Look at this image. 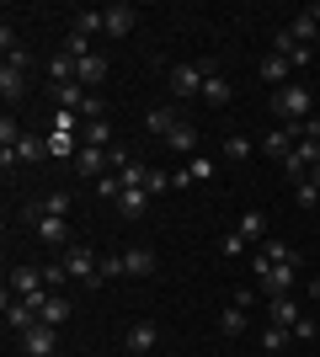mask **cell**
Segmentation results:
<instances>
[{
    "instance_id": "6da1fadb",
    "label": "cell",
    "mask_w": 320,
    "mask_h": 357,
    "mask_svg": "<svg viewBox=\"0 0 320 357\" xmlns=\"http://www.w3.org/2000/svg\"><path fill=\"white\" fill-rule=\"evenodd\" d=\"M59 261H64V272H70L75 283H86L91 294L107 283V278H102V261H96V251H91V245H80V240H75V245H70V251L59 256Z\"/></svg>"
},
{
    "instance_id": "7a4b0ae2",
    "label": "cell",
    "mask_w": 320,
    "mask_h": 357,
    "mask_svg": "<svg viewBox=\"0 0 320 357\" xmlns=\"http://www.w3.org/2000/svg\"><path fill=\"white\" fill-rule=\"evenodd\" d=\"M257 294L261 298H283V294H294V283H299V267H277V261H261L257 256Z\"/></svg>"
},
{
    "instance_id": "3957f363",
    "label": "cell",
    "mask_w": 320,
    "mask_h": 357,
    "mask_svg": "<svg viewBox=\"0 0 320 357\" xmlns=\"http://www.w3.org/2000/svg\"><path fill=\"white\" fill-rule=\"evenodd\" d=\"M283 123H310V86H299V80H289L283 91H273V102H267Z\"/></svg>"
},
{
    "instance_id": "277c9868",
    "label": "cell",
    "mask_w": 320,
    "mask_h": 357,
    "mask_svg": "<svg viewBox=\"0 0 320 357\" xmlns=\"http://www.w3.org/2000/svg\"><path fill=\"white\" fill-rule=\"evenodd\" d=\"M32 235H38V245H54V251H70L75 245V235H70V219H59V213H32Z\"/></svg>"
},
{
    "instance_id": "5b68a950",
    "label": "cell",
    "mask_w": 320,
    "mask_h": 357,
    "mask_svg": "<svg viewBox=\"0 0 320 357\" xmlns=\"http://www.w3.org/2000/svg\"><path fill=\"white\" fill-rule=\"evenodd\" d=\"M213 75V59H198V64H176L171 70V96H182V102H192V96H203V80Z\"/></svg>"
},
{
    "instance_id": "8992f818",
    "label": "cell",
    "mask_w": 320,
    "mask_h": 357,
    "mask_svg": "<svg viewBox=\"0 0 320 357\" xmlns=\"http://www.w3.org/2000/svg\"><path fill=\"white\" fill-rule=\"evenodd\" d=\"M299 128L305 123H283V128H267V139H261V155H273V160H289L294 155V144H299Z\"/></svg>"
},
{
    "instance_id": "52a82bcc",
    "label": "cell",
    "mask_w": 320,
    "mask_h": 357,
    "mask_svg": "<svg viewBox=\"0 0 320 357\" xmlns=\"http://www.w3.org/2000/svg\"><path fill=\"white\" fill-rule=\"evenodd\" d=\"M107 16V38H128V32L139 27V11L128 6V0H112V6H102Z\"/></svg>"
},
{
    "instance_id": "ba28073f",
    "label": "cell",
    "mask_w": 320,
    "mask_h": 357,
    "mask_svg": "<svg viewBox=\"0 0 320 357\" xmlns=\"http://www.w3.org/2000/svg\"><path fill=\"white\" fill-rule=\"evenodd\" d=\"M123 347L134 357H150L155 347H160V326L155 320H139V326H128V336H123Z\"/></svg>"
},
{
    "instance_id": "9c48e42d",
    "label": "cell",
    "mask_w": 320,
    "mask_h": 357,
    "mask_svg": "<svg viewBox=\"0 0 320 357\" xmlns=\"http://www.w3.org/2000/svg\"><path fill=\"white\" fill-rule=\"evenodd\" d=\"M54 347H59V331L43 326V320H38V326L22 336V352H27V357H54Z\"/></svg>"
},
{
    "instance_id": "30bf717a",
    "label": "cell",
    "mask_w": 320,
    "mask_h": 357,
    "mask_svg": "<svg viewBox=\"0 0 320 357\" xmlns=\"http://www.w3.org/2000/svg\"><path fill=\"white\" fill-rule=\"evenodd\" d=\"M0 96H6V102H22V96H27V64H16V59L0 64Z\"/></svg>"
},
{
    "instance_id": "8fae6325",
    "label": "cell",
    "mask_w": 320,
    "mask_h": 357,
    "mask_svg": "<svg viewBox=\"0 0 320 357\" xmlns=\"http://www.w3.org/2000/svg\"><path fill=\"white\" fill-rule=\"evenodd\" d=\"M75 171H80V176H96V181H102L107 171H112V155H107V149H96V144H80Z\"/></svg>"
},
{
    "instance_id": "7c38bea8",
    "label": "cell",
    "mask_w": 320,
    "mask_h": 357,
    "mask_svg": "<svg viewBox=\"0 0 320 357\" xmlns=\"http://www.w3.org/2000/svg\"><path fill=\"white\" fill-rule=\"evenodd\" d=\"M267 320H273V326H299V320H305V314H299V304H294V294H283V298H267Z\"/></svg>"
},
{
    "instance_id": "4fadbf2b",
    "label": "cell",
    "mask_w": 320,
    "mask_h": 357,
    "mask_svg": "<svg viewBox=\"0 0 320 357\" xmlns=\"http://www.w3.org/2000/svg\"><path fill=\"white\" fill-rule=\"evenodd\" d=\"M123 272H128V278H150L155 272V251L150 245H128V251H123Z\"/></svg>"
},
{
    "instance_id": "5bb4252c",
    "label": "cell",
    "mask_w": 320,
    "mask_h": 357,
    "mask_svg": "<svg viewBox=\"0 0 320 357\" xmlns=\"http://www.w3.org/2000/svg\"><path fill=\"white\" fill-rule=\"evenodd\" d=\"M6 288H11L16 298H27V294H38V288H48V283H43V267H16Z\"/></svg>"
},
{
    "instance_id": "9a60e30c",
    "label": "cell",
    "mask_w": 320,
    "mask_h": 357,
    "mask_svg": "<svg viewBox=\"0 0 320 357\" xmlns=\"http://www.w3.org/2000/svg\"><path fill=\"white\" fill-rule=\"evenodd\" d=\"M289 75H294V64L283 59V54H267V59H261V80H267L273 91H283V86H289Z\"/></svg>"
},
{
    "instance_id": "2e32d148",
    "label": "cell",
    "mask_w": 320,
    "mask_h": 357,
    "mask_svg": "<svg viewBox=\"0 0 320 357\" xmlns=\"http://www.w3.org/2000/svg\"><path fill=\"white\" fill-rule=\"evenodd\" d=\"M166 144L176 149V155H187V160H192V155H198V128H192V123H176V128L166 134Z\"/></svg>"
},
{
    "instance_id": "e0dca14e",
    "label": "cell",
    "mask_w": 320,
    "mask_h": 357,
    "mask_svg": "<svg viewBox=\"0 0 320 357\" xmlns=\"http://www.w3.org/2000/svg\"><path fill=\"white\" fill-rule=\"evenodd\" d=\"M118 213L123 219H144V213H150V192H144V187H128V192L118 197Z\"/></svg>"
},
{
    "instance_id": "ac0fdd59",
    "label": "cell",
    "mask_w": 320,
    "mask_h": 357,
    "mask_svg": "<svg viewBox=\"0 0 320 357\" xmlns=\"http://www.w3.org/2000/svg\"><path fill=\"white\" fill-rule=\"evenodd\" d=\"M75 80H80L86 91H96V86L107 80V59H96V54H91V59H75Z\"/></svg>"
},
{
    "instance_id": "d6986e66",
    "label": "cell",
    "mask_w": 320,
    "mask_h": 357,
    "mask_svg": "<svg viewBox=\"0 0 320 357\" xmlns=\"http://www.w3.org/2000/svg\"><path fill=\"white\" fill-rule=\"evenodd\" d=\"M235 235H241L245 245H257V240H267V219H261L257 208H245V213H241V224H235Z\"/></svg>"
},
{
    "instance_id": "ffe728a7",
    "label": "cell",
    "mask_w": 320,
    "mask_h": 357,
    "mask_svg": "<svg viewBox=\"0 0 320 357\" xmlns=\"http://www.w3.org/2000/svg\"><path fill=\"white\" fill-rule=\"evenodd\" d=\"M289 38H294V43H299V48H315V38H320L315 16H310V11H299V16H294V22H289Z\"/></svg>"
},
{
    "instance_id": "44dd1931",
    "label": "cell",
    "mask_w": 320,
    "mask_h": 357,
    "mask_svg": "<svg viewBox=\"0 0 320 357\" xmlns=\"http://www.w3.org/2000/svg\"><path fill=\"white\" fill-rule=\"evenodd\" d=\"M16 160H22V165H43V160H48V139L22 134V144H16Z\"/></svg>"
},
{
    "instance_id": "7402d4cb",
    "label": "cell",
    "mask_w": 320,
    "mask_h": 357,
    "mask_svg": "<svg viewBox=\"0 0 320 357\" xmlns=\"http://www.w3.org/2000/svg\"><path fill=\"white\" fill-rule=\"evenodd\" d=\"M257 256H261V261H277V267H299V251H294L289 240H267Z\"/></svg>"
},
{
    "instance_id": "603a6c76",
    "label": "cell",
    "mask_w": 320,
    "mask_h": 357,
    "mask_svg": "<svg viewBox=\"0 0 320 357\" xmlns=\"http://www.w3.org/2000/svg\"><path fill=\"white\" fill-rule=\"evenodd\" d=\"M32 213H59V219H70V208H75V197L70 192H48V197H38V203H27Z\"/></svg>"
},
{
    "instance_id": "cb8c5ba5",
    "label": "cell",
    "mask_w": 320,
    "mask_h": 357,
    "mask_svg": "<svg viewBox=\"0 0 320 357\" xmlns=\"http://www.w3.org/2000/svg\"><path fill=\"white\" fill-rule=\"evenodd\" d=\"M176 123H182V118H176V107H155L150 118H144V128H150L155 139H166L171 128H176Z\"/></svg>"
},
{
    "instance_id": "d4e9b609",
    "label": "cell",
    "mask_w": 320,
    "mask_h": 357,
    "mask_svg": "<svg viewBox=\"0 0 320 357\" xmlns=\"http://www.w3.org/2000/svg\"><path fill=\"white\" fill-rule=\"evenodd\" d=\"M289 342H294V331H289V326H273V320L261 326V352H283Z\"/></svg>"
},
{
    "instance_id": "484cf974",
    "label": "cell",
    "mask_w": 320,
    "mask_h": 357,
    "mask_svg": "<svg viewBox=\"0 0 320 357\" xmlns=\"http://www.w3.org/2000/svg\"><path fill=\"white\" fill-rule=\"evenodd\" d=\"M70 314H75V310H70V298H64V294H54V298L43 304V326H54V331H59L64 320H70Z\"/></svg>"
},
{
    "instance_id": "4316f807",
    "label": "cell",
    "mask_w": 320,
    "mask_h": 357,
    "mask_svg": "<svg viewBox=\"0 0 320 357\" xmlns=\"http://www.w3.org/2000/svg\"><path fill=\"white\" fill-rule=\"evenodd\" d=\"M91 54H96V48H91V38H86V32H75V27L64 32V59H91Z\"/></svg>"
},
{
    "instance_id": "83f0119b",
    "label": "cell",
    "mask_w": 320,
    "mask_h": 357,
    "mask_svg": "<svg viewBox=\"0 0 320 357\" xmlns=\"http://www.w3.org/2000/svg\"><path fill=\"white\" fill-rule=\"evenodd\" d=\"M70 27L86 32V38H96V32H107V16L102 11H75V16H70Z\"/></svg>"
},
{
    "instance_id": "f1b7e54d",
    "label": "cell",
    "mask_w": 320,
    "mask_h": 357,
    "mask_svg": "<svg viewBox=\"0 0 320 357\" xmlns=\"http://www.w3.org/2000/svg\"><path fill=\"white\" fill-rule=\"evenodd\" d=\"M48 155H54V160H75V155H80V139L75 134H54V139H48Z\"/></svg>"
},
{
    "instance_id": "f546056e",
    "label": "cell",
    "mask_w": 320,
    "mask_h": 357,
    "mask_svg": "<svg viewBox=\"0 0 320 357\" xmlns=\"http://www.w3.org/2000/svg\"><path fill=\"white\" fill-rule=\"evenodd\" d=\"M80 144H96V149H107V144H112V128H107V118L86 123V134H80Z\"/></svg>"
},
{
    "instance_id": "4dcf8cb0",
    "label": "cell",
    "mask_w": 320,
    "mask_h": 357,
    "mask_svg": "<svg viewBox=\"0 0 320 357\" xmlns=\"http://www.w3.org/2000/svg\"><path fill=\"white\" fill-rule=\"evenodd\" d=\"M219 331H224V336H241V331H245V310H241V304H229V310L219 314Z\"/></svg>"
},
{
    "instance_id": "1f68e13d",
    "label": "cell",
    "mask_w": 320,
    "mask_h": 357,
    "mask_svg": "<svg viewBox=\"0 0 320 357\" xmlns=\"http://www.w3.org/2000/svg\"><path fill=\"white\" fill-rule=\"evenodd\" d=\"M251 149H257V144H251L245 134H229L224 139V160H251Z\"/></svg>"
},
{
    "instance_id": "d6a6232c",
    "label": "cell",
    "mask_w": 320,
    "mask_h": 357,
    "mask_svg": "<svg viewBox=\"0 0 320 357\" xmlns=\"http://www.w3.org/2000/svg\"><path fill=\"white\" fill-rule=\"evenodd\" d=\"M144 192H150V197H160V192H176L171 171H155V165H150V181H144Z\"/></svg>"
},
{
    "instance_id": "836d02e7",
    "label": "cell",
    "mask_w": 320,
    "mask_h": 357,
    "mask_svg": "<svg viewBox=\"0 0 320 357\" xmlns=\"http://www.w3.org/2000/svg\"><path fill=\"white\" fill-rule=\"evenodd\" d=\"M203 102H229V80L208 75V80H203Z\"/></svg>"
},
{
    "instance_id": "e575fe53",
    "label": "cell",
    "mask_w": 320,
    "mask_h": 357,
    "mask_svg": "<svg viewBox=\"0 0 320 357\" xmlns=\"http://www.w3.org/2000/svg\"><path fill=\"white\" fill-rule=\"evenodd\" d=\"M123 192H128V187H123V181H118V176H112V171H107V176H102V181H96V197H107V203H118V197H123Z\"/></svg>"
},
{
    "instance_id": "d590c367",
    "label": "cell",
    "mask_w": 320,
    "mask_h": 357,
    "mask_svg": "<svg viewBox=\"0 0 320 357\" xmlns=\"http://www.w3.org/2000/svg\"><path fill=\"white\" fill-rule=\"evenodd\" d=\"M294 203H299V208H315V203H320V187H315V181H299V187H294Z\"/></svg>"
},
{
    "instance_id": "8d00e7d4",
    "label": "cell",
    "mask_w": 320,
    "mask_h": 357,
    "mask_svg": "<svg viewBox=\"0 0 320 357\" xmlns=\"http://www.w3.org/2000/svg\"><path fill=\"white\" fill-rule=\"evenodd\" d=\"M43 283H48V294H59V288L70 283V272H64V261H54V267H43Z\"/></svg>"
},
{
    "instance_id": "74e56055",
    "label": "cell",
    "mask_w": 320,
    "mask_h": 357,
    "mask_svg": "<svg viewBox=\"0 0 320 357\" xmlns=\"http://www.w3.org/2000/svg\"><path fill=\"white\" fill-rule=\"evenodd\" d=\"M187 176H192V181H208L213 176V160H208V155H192V160H187Z\"/></svg>"
},
{
    "instance_id": "f35d334b",
    "label": "cell",
    "mask_w": 320,
    "mask_h": 357,
    "mask_svg": "<svg viewBox=\"0 0 320 357\" xmlns=\"http://www.w3.org/2000/svg\"><path fill=\"white\" fill-rule=\"evenodd\" d=\"M102 278H128V272H123V251L118 256H102Z\"/></svg>"
},
{
    "instance_id": "ab89813d",
    "label": "cell",
    "mask_w": 320,
    "mask_h": 357,
    "mask_svg": "<svg viewBox=\"0 0 320 357\" xmlns=\"http://www.w3.org/2000/svg\"><path fill=\"white\" fill-rule=\"evenodd\" d=\"M0 48H6V54H16V48H22V43H16V27H11V22H0Z\"/></svg>"
},
{
    "instance_id": "60d3db41",
    "label": "cell",
    "mask_w": 320,
    "mask_h": 357,
    "mask_svg": "<svg viewBox=\"0 0 320 357\" xmlns=\"http://www.w3.org/2000/svg\"><path fill=\"white\" fill-rule=\"evenodd\" d=\"M294 336H299V342H315V336H320V326H315V320H310V314H305V320L294 326Z\"/></svg>"
},
{
    "instance_id": "b9f144b4",
    "label": "cell",
    "mask_w": 320,
    "mask_h": 357,
    "mask_svg": "<svg viewBox=\"0 0 320 357\" xmlns=\"http://www.w3.org/2000/svg\"><path fill=\"white\" fill-rule=\"evenodd\" d=\"M310 59H315V48H294V54H289L294 70H310Z\"/></svg>"
},
{
    "instance_id": "7bdbcfd3",
    "label": "cell",
    "mask_w": 320,
    "mask_h": 357,
    "mask_svg": "<svg viewBox=\"0 0 320 357\" xmlns=\"http://www.w3.org/2000/svg\"><path fill=\"white\" fill-rule=\"evenodd\" d=\"M219 251H224V256H241L245 240H241V235H224V240H219Z\"/></svg>"
},
{
    "instance_id": "ee69618b",
    "label": "cell",
    "mask_w": 320,
    "mask_h": 357,
    "mask_svg": "<svg viewBox=\"0 0 320 357\" xmlns=\"http://www.w3.org/2000/svg\"><path fill=\"white\" fill-rule=\"evenodd\" d=\"M310 298H315V304H320V278H310Z\"/></svg>"
},
{
    "instance_id": "f6af8a7d",
    "label": "cell",
    "mask_w": 320,
    "mask_h": 357,
    "mask_svg": "<svg viewBox=\"0 0 320 357\" xmlns=\"http://www.w3.org/2000/svg\"><path fill=\"white\" fill-rule=\"evenodd\" d=\"M305 11H310V16H315V27H320V0H315V6H305Z\"/></svg>"
},
{
    "instance_id": "bcb514c9",
    "label": "cell",
    "mask_w": 320,
    "mask_h": 357,
    "mask_svg": "<svg viewBox=\"0 0 320 357\" xmlns=\"http://www.w3.org/2000/svg\"><path fill=\"white\" fill-rule=\"evenodd\" d=\"M310 181H315V187H320V165H315V171H310Z\"/></svg>"
},
{
    "instance_id": "7dc6e473",
    "label": "cell",
    "mask_w": 320,
    "mask_h": 357,
    "mask_svg": "<svg viewBox=\"0 0 320 357\" xmlns=\"http://www.w3.org/2000/svg\"><path fill=\"white\" fill-rule=\"evenodd\" d=\"M315 54H320V38H315Z\"/></svg>"
}]
</instances>
